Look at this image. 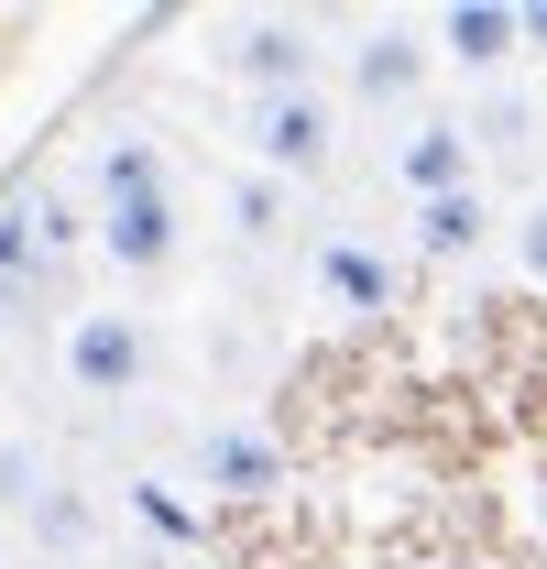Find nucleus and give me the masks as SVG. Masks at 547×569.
Listing matches in <instances>:
<instances>
[{"label":"nucleus","instance_id":"nucleus-17","mask_svg":"<svg viewBox=\"0 0 547 569\" xmlns=\"http://www.w3.org/2000/svg\"><path fill=\"white\" fill-rule=\"evenodd\" d=\"M0 569H11V537H0Z\"/></svg>","mask_w":547,"mask_h":569},{"label":"nucleus","instance_id":"nucleus-10","mask_svg":"<svg viewBox=\"0 0 547 569\" xmlns=\"http://www.w3.org/2000/svg\"><path fill=\"white\" fill-rule=\"evenodd\" d=\"M481 230H493L481 187H449V198H416V252H427V263H460V252H481Z\"/></svg>","mask_w":547,"mask_h":569},{"label":"nucleus","instance_id":"nucleus-12","mask_svg":"<svg viewBox=\"0 0 547 569\" xmlns=\"http://www.w3.org/2000/svg\"><path fill=\"white\" fill-rule=\"evenodd\" d=\"M230 230H241V241H274V230H285V187L241 164V176H230Z\"/></svg>","mask_w":547,"mask_h":569},{"label":"nucleus","instance_id":"nucleus-4","mask_svg":"<svg viewBox=\"0 0 547 569\" xmlns=\"http://www.w3.org/2000/svg\"><path fill=\"white\" fill-rule=\"evenodd\" d=\"M219 67L241 77L252 99H285V88H318V44H307V22L252 11V22H230V33H219Z\"/></svg>","mask_w":547,"mask_h":569},{"label":"nucleus","instance_id":"nucleus-9","mask_svg":"<svg viewBox=\"0 0 547 569\" xmlns=\"http://www.w3.org/2000/svg\"><path fill=\"white\" fill-rule=\"evenodd\" d=\"M318 296H329L340 318H384V307H395V263H384L372 241L329 230V241H318Z\"/></svg>","mask_w":547,"mask_h":569},{"label":"nucleus","instance_id":"nucleus-11","mask_svg":"<svg viewBox=\"0 0 547 569\" xmlns=\"http://www.w3.org/2000/svg\"><path fill=\"white\" fill-rule=\"evenodd\" d=\"M44 198H56V187H22V198H0V296H22V284L56 263V252H44Z\"/></svg>","mask_w":547,"mask_h":569},{"label":"nucleus","instance_id":"nucleus-5","mask_svg":"<svg viewBox=\"0 0 547 569\" xmlns=\"http://www.w3.org/2000/svg\"><path fill=\"white\" fill-rule=\"evenodd\" d=\"M198 482L219 503H263L274 482H285V449H274L263 427H208L198 438Z\"/></svg>","mask_w":547,"mask_h":569},{"label":"nucleus","instance_id":"nucleus-16","mask_svg":"<svg viewBox=\"0 0 547 569\" xmlns=\"http://www.w3.org/2000/svg\"><path fill=\"white\" fill-rule=\"evenodd\" d=\"M0 329H11V296H0Z\"/></svg>","mask_w":547,"mask_h":569},{"label":"nucleus","instance_id":"nucleus-7","mask_svg":"<svg viewBox=\"0 0 547 569\" xmlns=\"http://www.w3.org/2000/svg\"><path fill=\"white\" fill-rule=\"evenodd\" d=\"M427 56H449V67L493 77L504 56H526V44H515V0H449V11L427 22Z\"/></svg>","mask_w":547,"mask_h":569},{"label":"nucleus","instance_id":"nucleus-2","mask_svg":"<svg viewBox=\"0 0 547 569\" xmlns=\"http://www.w3.org/2000/svg\"><path fill=\"white\" fill-rule=\"evenodd\" d=\"M241 153H252V176H274V187L329 176V153H340V110H329V88L252 99V110H241Z\"/></svg>","mask_w":547,"mask_h":569},{"label":"nucleus","instance_id":"nucleus-8","mask_svg":"<svg viewBox=\"0 0 547 569\" xmlns=\"http://www.w3.org/2000/svg\"><path fill=\"white\" fill-rule=\"evenodd\" d=\"M416 88H427V33L384 22V33H361V44H350V99L395 110V99H416Z\"/></svg>","mask_w":547,"mask_h":569},{"label":"nucleus","instance_id":"nucleus-3","mask_svg":"<svg viewBox=\"0 0 547 569\" xmlns=\"http://www.w3.org/2000/svg\"><path fill=\"white\" fill-rule=\"evenodd\" d=\"M67 383L88 406H132L142 383H153V329H142L132 307H77L67 318Z\"/></svg>","mask_w":547,"mask_h":569},{"label":"nucleus","instance_id":"nucleus-1","mask_svg":"<svg viewBox=\"0 0 547 569\" xmlns=\"http://www.w3.org/2000/svg\"><path fill=\"white\" fill-rule=\"evenodd\" d=\"M99 252H110L132 284L142 274H176V252H187L176 164H165L153 132H110V142H99Z\"/></svg>","mask_w":547,"mask_h":569},{"label":"nucleus","instance_id":"nucleus-6","mask_svg":"<svg viewBox=\"0 0 547 569\" xmlns=\"http://www.w3.org/2000/svg\"><path fill=\"white\" fill-rule=\"evenodd\" d=\"M471 121H406L395 132V187L406 198H449V187H471Z\"/></svg>","mask_w":547,"mask_h":569},{"label":"nucleus","instance_id":"nucleus-15","mask_svg":"<svg viewBox=\"0 0 547 569\" xmlns=\"http://www.w3.org/2000/svg\"><path fill=\"white\" fill-rule=\"evenodd\" d=\"M515 44H537V56H547V0H526V11H515Z\"/></svg>","mask_w":547,"mask_h":569},{"label":"nucleus","instance_id":"nucleus-14","mask_svg":"<svg viewBox=\"0 0 547 569\" xmlns=\"http://www.w3.org/2000/svg\"><path fill=\"white\" fill-rule=\"evenodd\" d=\"M515 263H526V274L547 284V198H537V209H526V219H515Z\"/></svg>","mask_w":547,"mask_h":569},{"label":"nucleus","instance_id":"nucleus-13","mask_svg":"<svg viewBox=\"0 0 547 569\" xmlns=\"http://www.w3.org/2000/svg\"><path fill=\"white\" fill-rule=\"evenodd\" d=\"M33 503H44V449L0 438V515H33Z\"/></svg>","mask_w":547,"mask_h":569}]
</instances>
